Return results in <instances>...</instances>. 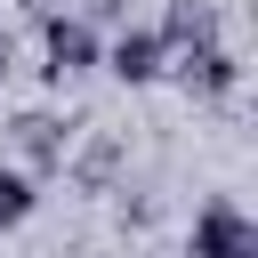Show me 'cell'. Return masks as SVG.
<instances>
[{"label": "cell", "instance_id": "6da1fadb", "mask_svg": "<svg viewBox=\"0 0 258 258\" xmlns=\"http://www.w3.org/2000/svg\"><path fill=\"white\" fill-rule=\"evenodd\" d=\"M40 73H48V89H73V81H89L97 73V56H105V40H97V24L89 16H40Z\"/></svg>", "mask_w": 258, "mask_h": 258}, {"label": "cell", "instance_id": "7a4b0ae2", "mask_svg": "<svg viewBox=\"0 0 258 258\" xmlns=\"http://www.w3.org/2000/svg\"><path fill=\"white\" fill-rule=\"evenodd\" d=\"M185 258H258V226L234 194H210L194 210V234H185Z\"/></svg>", "mask_w": 258, "mask_h": 258}, {"label": "cell", "instance_id": "3957f363", "mask_svg": "<svg viewBox=\"0 0 258 258\" xmlns=\"http://www.w3.org/2000/svg\"><path fill=\"white\" fill-rule=\"evenodd\" d=\"M121 89H153L161 73H169V48H161V32L153 24H121L113 40H105V56H97Z\"/></svg>", "mask_w": 258, "mask_h": 258}, {"label": "cell", "instance_id": "277c9868", "mask_svg": "<svg viewBox=\"0 0 258 258\" xmlns=\"http://www.w3.org/2000/svg\"><path fill=\"white\" fill-rule=\"evenodd\" d=\"M169 73H177V81H185V97H202V105H218V97H234V89H242V56H234L226 40H210V48H185Z\"/></svg>", "mask_w": 258, "mask_h": 258}, {"label": "cell", "instance_id": "5b68a950", "mask_svg": "<svg viewBox=\"0 0 258 258\" xmlns=\"http://www.w3.org/2000/svg\"><path fill=\"white\" fill-rule=\"evenodd\" d=\"M153 32H161V48H169V64H177L185 48H210V40H226V32H218V8H210V0H169Z\"/></svg>", "mask_w": 258, "mask_h": 258}, {"label": "cell", "instance_id": "8992f818", "mask_svg": "<svg viewBox=\"0 0 258 258\" xmlns=\"http://www.w3.org/2000/svg\"><path fill=\"white\" fill-rule=\"evenodd\" d=\"M16 145H24L40 169H56V161H64V129H56L48 113H24V121H16Z\"/></svg>", "mask_w": 258, "mask_h": 258}, {"label": "cell", "instance_id": "52a82bcc", "mask_svg": "<svg viewBox=\"0 0 258 258\" xmlns=\"http://www.w3.org/2000/svg\"><path fill=\"white\" fill-rule=\"evenodd\" d=\"M40 210V185H32V169H8L0 161V226H24Z\"/></svg>", "mask_w": 258, "mask_h": 258}, {"label": "cell", "instance_id": "ba28073f", "mask_svg": "<svg viewBox=\"0 0 258 258\" xmlns=\"http://www.w3.org/2000/svg\"><path fill=\"white\" fill-rule=\"evenodd\" d=\"M8 64H16V40H8V24H0V81H8Z\"/></svg>", "mask_w": 258, "mask_h": 258}]
</instances>
